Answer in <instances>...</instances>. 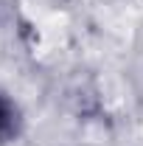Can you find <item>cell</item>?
Here are the masks:
<instances>
[{"label":"cell","instance_id":"1","mask_svg":"<svg viewBox=\"0 0 143 146\" xmlns=\"http://www.w3.org/2000/svg\"><path fill=\"white\" fill-rule=\"evenodd\" d=\"M23 127V118H20V110L14 107V101L0 90V143H9L20 135Z\"/></svg>","mask_w":143,"mask_h":146}]
</instances>
